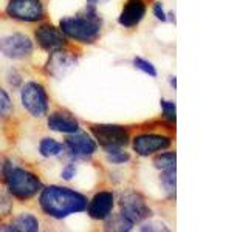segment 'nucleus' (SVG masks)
<instances>
[{"label":"nucleus","mask_w":248,"mask_h":232,"mask_svg":"<svg viewBox=\"0 0 248 232\" xmlns=\"http://www.w3.org/2000/svg\"><path fill=\"white\" fill-rule=\"evenodd\" d=\"M3 184H6L8 193L11 197L17 198V200H30L33 198L36 193L42 189V183L41 180L27 169L22 167H16L13 166L10 169V172L6 174Z\"/></svg>","instance_id":"3"},{"label":"nucleus","mask_w":248,"mask_h":232,"mask_svg":"<svg viewBox=\"0 0 248 232\" xmlns=\"http://www.w3.org/2000/svg\"><path fill=\"white\" fill-rule=\"evenodd\" d=\"M0 51L10 59H23L33 53V42L25 34H10L0 39Z\"/></svg>","instance_id":"8"},{"label":"nucleus","mask_w":248,"mask_h":232,"mask_svg":"<svg viewBox=\"0 0 248 232\" xmlns=\"http://www.w3.org/2000/svg\"><path fill=\"white\" fill-rule=\"evenodd\" d=\"M144 15H146V3L143 0H127L126 6L123 8L118 17V22L124 28H134L144 19Z\"/></svg>","instance_id":"14"},{"label":"nucleus","mask_w":248,"mask_h":232,"mask_svg":"<svg viewBox=\"0 0 248 232\" xmlns=\"http://www.w3.org/2000/svg\"><path fill=\"white\" fill-rule=\"evenodd\" d=\"M75 174H76V164H75V162H70V164H67L64 167V170H62V178L67 180V181H70V180H73Z\"/></svg>","instance_id":"28"},{"label":"nucleus","mask_w":248,"mask_h":232,"mask_svg":"<svg viewBox=\"0 0 248 232\" xmlns=\"http://www.w3.org/2000/svg\"><path fill=\"white\" fill-rule=\"evenodd\" d=\"M132 64H134L135 68L141 70L143 73L149 74L151 77H157V70H155V67L151 64L149 60H146L143 58H134V60H132Z\"/></svg>","instance_id":"22"},{"label":"nucleus","mask_w":248,"mask_h":232,"mask_svg":"<svg viewBox=\"0 0 248 232\" xmlns=\"http://www.w3.org/2000/svg\"><path fill=\"white\" fill-rule=\"evenodd\" d=\"M0 231L10 232H36L39 231V220L31 214H20L8 226H0Z\"/></svg>","instance_id":"16"},{"label":"nucleus","mask_w":248,"mask_h":232,"mask_svg":"<svg viewBox=\"0 0 248 232\" xmlns=\"http://www.w3.org/2000/svg\"><path fill=\"white\" fill-rule=\"evenodd\" d=\"M141 231H169L163 223H157V221H149V223H144L141 228Z\"/></svg>","instance_id":"26"},{"label":"nucleus","mask_w":248,"mask_h":232,"mask_svg":"<svg viewBox=\"0 0 248 232\" xmlns=\"http://www.w3.org/2000/svg\"><path fill=\"white\" fill-rule=\"evenodd\" d=\"M13 212V200L10 193L0 192V220H3Z\"/></svg>","instance_id":"23"},{"label":"nucleus","mask_w":248,"mask_h":232,"mask_svg":"<svg viewBox=\"0 0 248 232\" xmlns=\"http://www.w3.org/2000/svg\"><path fill=\"white\" fill-rule=\"evenodd\" d=\"M39 204L48 217L62 220L68 215L84 212L87 209V198L73 189L62 188V186H48L42 189Z\"/></svg>","instance_id":"1"},{"label":"nucleus","mask_w":248,"mask_h":232,"mask_svg":"<svg viewBox=\"0 0 248 232\" xmlns=\"http://www.w3.org/2000/svg\"><path fill=\"white\" fill-rule=\"evenodd\" d=\"M161 184L165 190L169 193V197H175V169H168V170H161Z\"/></svg>","instance_id":"19"},{"label":"nucleus","mask_w":248,"mask_h":232,"mask_svg":"<svg viewBox=\"0 0 248 232\" xmlns=\"http://www.w3.org/2000/svg\"><path fill=\"white\" fill-rule=\"evenodd\" d=\"M112 215V214H110ZM132 224L130 221H127L124 217L121 215V214H118V215H112V218L107 221V224H106V229L107 231H130L132 229Z\"/></svg>","instance_id":"20"},{"label":"nucleus","mask_w":248,"mask_h":232,"mask_svg":"<svg viewBox=\"0 0 248 232\" xmlns=\"http://www.w3.org/2000/svg\"><path fill=\"white\" fill-rule=\"evenodd\" d=\"M113 209V193L108 190H101L89 203V215L93 220H107Z\"/></svg>","instance_id":"13"},{"label":"nucleus","mask_w":248,"mask_h":232,"mask_svg":"<svg viewBox=\"0 0 248 232\" xmlns=\"http://www.w3.org/2000/svg\"><path fill=\"white\" fill-rule=\"evenodd\" d=\"M107 160L112 164H124V162H127L130 160V155L127 152H124L123 149H116L107 152Z\"/></svg>","instance_id":"24"},{"label":"nucleus","mask_w":248,"mask_h":232,"mask_svg":"<svg viewBox=\"0 0 248 232\" xmlns=\"http://www.w3.org/2000/svg\"><path fill=\"white\" fill-rule=\"evenodd\" d=\"M48 127L59 133H75L79 130V122L68 112H54L48 116Z\"/></svg>","instance_id":"15"},{"label":"nucleus","mask_w":248,"mask_h":232,"mask_svg":"<svg viewBox=\"0 0 248 232\" xmlns=\"http://www.w3.org/2000/svg\"><path fill=\"white\" fill-rule=\"evenodd\" d=\"M175 162H177L175 152H166V153H161L158 157L154 158V166L160 170L175 169Z\"/></svg>","instance_id":"18"},{"label":"nucleus","mask_w":248,"mask_h":232,"mask_svg":"<svg viewBox=\"0 0 248 232\" xmlns=\"http://www.w3.org/2000/svg\"><path fill=\"white\" fill-rule=\"evenodd\" d=\"M154 14L160 22H168V15H166L165 10H163L161 2H155L154 3Z\"/></svg>","instance_id":"27"},{"label":"nucleus","mask_w":248,"mask_h":232,"mask_svg":"<svg viewBox=\"0 0 248 232\" xmlns=\"http://www.w3.org/2000/svg\"><path fill=\"white\" fill-rule=\"evenodd\" d=\"M34 36H36L39 46L48 53L62 50L67 45L64 33H62L59 28L53 27L51 23H44V25H41L34 31Z\"/></svg>","instance_id":"9"},{"label":"nucleus","mask_w":248,"mask_h":232,"mask_svg":"<svg viewBox=\"0 0 248 232\" xmlns=\"http://www.w3.org/2000/svg\"><path fill=\"white\" fill-rule=\"evenodd\" d=\"M92 135L106 152L124 149L129 144V130L116 124H93Z\"/></svg>","instance_id":"4"},{"label":"nucleus","mask_w":248,"mask_h":232,"mask_svg":"<svg viewBox=\"0 0 248 232\" xmlns=\"http://www.w3.org/2000/svg\"><path fill=\"white\" fill-rule=\"evenodd\" d=\"M76 67V59L62 50H56V51H51L48 60H46V65H45V72L51 74L53 77H61L67 76L72 70Z\"/></svg>","instance_id":"12"},{"label":"nucleus","mask_w":248,"mask_h":232,"mask_svg":"<svg viewBox=\"0 0 248 232\" xmlns=\"http://www.w3.org/2000/svg\"><path fill=\"white\" fill-rule=\"evenodd\" d=\"M62 152H64V145L53 138H44L41 144H39V153L45 158L58 157V155H61Z\"/></svg>","instance_id":"17"},{"label":"nucleus","mask_w":248,"mask_h":232,"mask_svg":"<svg viewBox=\"0 0 248 232\" xmlns=\"http://www.w3.org/2000/svg\"><path fill=\"white\" fill-rule=\"evenodd\" d=\"M20 101L23 108L34 118H42L48 113V96L41 84L34 81L27 82L22 87Z\"/></svg>","instance_id":"5"},{"label":"nucleus","mask_w":248,"mask_h":232,"mask_svg":"<svg viewBox=\"0 0 248 232\" xmlns=\"http://www.w3.org/2000/svg\"><path fill=\"white\" fill-rule=\"evenodd\" d=\"M65 147L68 149L70 155L75 158H87L92 157L96 152V143L82 131H75V133H68L65 138Z\"/></svg>","instance_id":"11"},{"label":"nucleus","mask_w":248,"mask_h":232,"mask_svg":"<svg viewBox=\"0 0 248 232\" xmlns=\"http://www.w3.org/2000/svg\"><path fill=\"white\" fill-rule=\"evenodd\" d=\"M101 28H103V20L93 8H89L81 14L62 17L59 22V29L64 36L81 44L95 42L101 34Z\"/></svg>","instance_id":"2"},{"label":"nucleus","mask_w":248,"mask_h":232,"mask_svg":"<svg viewBox=\"0 0 248 232\" xmlns=\"http://www.w3.org/2000/svg\"><path fill=\"white\" fill-rule=\"evenodd\" d=\"M89 3H96V2H101V0H87Z\"/></svg>","instance_id":"30"},{"label":"nucleus","mask_w":248,"mask_h":232,"mask_svg":"<svg viewBox=\"0 0 248 232\" xmlns=\"http://www.w3.org/2000/svg\"><path fill=\"white\" fill-rule=\"evenodd\" d=\"M170 85H172V87L175 88V85H177V84H175V77H172V79H170Z\"/></svg>","instance_id":"29"},{"label":"nucleus","mask_w":248,"mask_h":232,"mask_svg":"<svg viewBox=\"0 0 248 232\" xmlns=\"http://www.w3.org/2000/svg\"><path fill=\"white\" fill-rule=\"evenodd\" d=\"M160 105H161V110L165 118L170 122L175 121V113H177V108H175V102L172 101H168V99H160Z\"/></svg>","instance_id":"25"},{"label":"nucleus","mask_w":248,"mask_h":232,"mask_svg":"<svg viewBox=\"0 0 248 232\" xmlns=\"http://www.w3.org/2000/svg\"><path fill=\"white\" fill-rule=\"evenodd\" d=\"M11 112H13L11 98L3 88H0V119L8 118V116L11 115Z\"/></svg>","instance_id":"21"},{"label":"nucleus","mask_w":248,"mask_h":232,"mask_svg":"<svg viewBox=\"0 0 248 232\" xmlns=\"http://www.w3.org/2000/svg\"><path fill=\"white\" fill-rule=\"evenodd\" d=\"M172 144V139L163 135H152V133H144L138 135L134 138V150L140 155V157H149L157 152L166 150L168 147Z\"/></svg>","instance_id":"10"},{"label":"nucleus","mask_w":248,"mask_h":232,"mask_svg":"<svg viewBox=\"0 0 248 232\" xmlns=\"http://www.w3.org/2000/svg\"><path fill=\"white\" fill-rule=\"evenodd\" d=\"M6 14L20 22H39L45 17V10L41 0H10Z\"/></svg>","instance_id":"6"},{"label":"nucleus","mask_w":248,"mask_h":232,"mask_svg":"<svg viewBox=\"0 0 248 232\" xmlns=\"http://www.w3.org/2000/svg\"><path fill=\"white\" fill-rule=\"evenodd\" d=\"M120 206H121L120 214L132 224L141 223L152 215L144 198L137 192H126L124 195H121Z\"/></svg>","instance_id":"7"}]
</instances>
